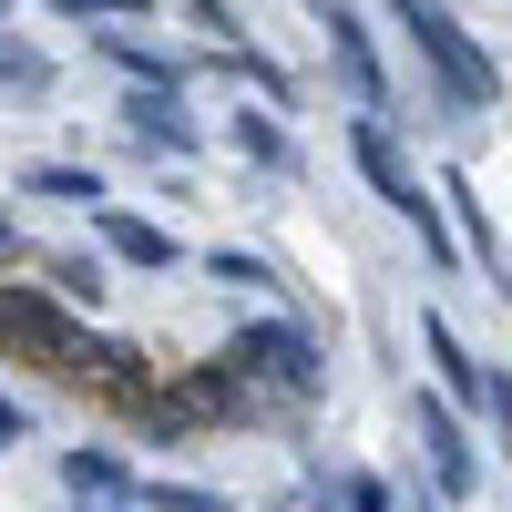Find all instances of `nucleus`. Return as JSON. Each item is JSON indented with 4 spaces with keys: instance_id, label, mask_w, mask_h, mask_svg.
<instances>
[{
    "instance_id": "obj_1",
    "label": "nucleus",
    "mask_w": 512,
    "mask_h": 512,
    "mask_svg": "<svg viewBox=\"0 0 512 512\" xmlns=\"http://www.w3.org/2000/svg\"><path fill=\"white\" fill-rule=\"evenodd\" d=\"M318 338L297 328V318H256L246 338H226L216 359H205L185 379V410L195 420H267V410H297V400H318Z\"/></svg>"
},
{
    "instance_id": "obj_2",
    "label": "nucleus",
    "mask_w": 512,
    "mask_h": 512,
    "mask_svg": "<svg viewBox=\"0 0 512 512\" xmlns=\"http://www.w3.org/2000/svg\"><path fill=\"white\" fill-rule=\"evenodd\" d=\"M349 154H359L369 195L390 205V216H400L420 246H431V267H461V246H451V226H441V205H431V185L410 175V154H400V134H390V123H379V113H359V123H349Z\"/></svg>"
},
{
    "instance_id": "obj_3",
    "label": "nucleus",
    "mask_w": 512,
    "mask_h": 512,
    "mask_svg": "<svg viewBox=\"0 0 512 512\" xmlns=\"http://www.w3.org/2000/svg\"><path fill=\"white\" fill-rule=\"evenodd\" d=\"M390 11H400V31H410V52L431 62V82H441V103H451V113H482V103L502 93V72L482 62V41L461 31L441 0H390Z\"/></svg>"
},
{
    "instance_id": "obj_4",
    "label": "nucleus",
    "mask_w": 512,
    "mask_h": 512,
    "mask_svg": "<svg viewBox=\"0 0 512 512\" xmlns=\"http://www.w3.org/2000/svg\"><path fill=\"white\" fill-rule=\"evenodd\" d=\"M0 349H31V359H82V369H103V379H134V369H144L134 349H93L52 287H0Z\"/></svg>"
},
{
    "instance_id": "obj_5",
    "label": "nucleus",
    "mask_w": 512,
    "mask_h": 512,
    "mask_svg": "<svg viewBox=\"0 0 512 512\" xmlns=\"http://www.w3.org/2000/svg\"><path fill=\"white\" fill-rule=\"evenodd\" d=\"M410 431H420V461H431V492L441 502L482 492V451H472V431H461V400L451 390H420L410 400Z\"/></svg>"
},
{
    "instance_id": "obj_6",
    "label": "nucleus",
    "mask_w": 512,
    "mask_h": 512,
    "mask_svg": "<svg viewBox=\"0 0 512 512\" xmlns=\"http://www.w3.org/2000/svg\"><path fill=\"white\" fill-rule=\"evenodd\" d=\"M123 134H134L144 154H175V164H195V154H205V123L185 113V93H164V82H144V93L123 103Z\"/></svg>"
},
{
    "instance_id": "obj_7",
    "label": "nucleus",
    "mask_w": 512,
    "mask_h": 512,
    "mask_svg": "<svg viewBox=\"0 0 512 512\" xmlns=\"http://www.w3.org/2000/svg\"><path fill=\"white\" fill-rule=\"evenodd\" d=\"M93 236H103V256H123V267H154V277L185 256L175 226H144V216H123V205H93Z\"/></svg>"
},
{
    "instance_id": "obj_8",
    "label": "nucleus",
    "mask_w": 512,
    "mask_h": 512,
    "mask_svg": "<svg viewBox=\"0 0 512 512\" xmlns=\"http://www.w3.org/2000/svg\"><path fill=\"white\" fill-rule=\"evenodd\" d=\"M420 349H431V369H441V390H451V400H472V410H492V379H502V369H482V359L461 349V338H451L441 318H420Z\"/></svg>"
},
{
    "instance_id": "obj_9",
    "label": "nucleus",
    "mask_w": 512,
    "mask_h": 512,
    "mask_svg": "<svg viewBox=\"0 0 512 512\" xmlns=\"http://www.w3.org/2000/svg\"><path fill=\"white\" fill-rule=\"evenodd\" d=\"M226 144H236L246 164H267V175H287V164H297V144H287V123H277V113H236V123H226Z\"/></svg>"
},
{
    "instance_id": "obj_10",
    "label": "nucleus",
    "mask_w": 512,
    "mask_h": 512,
    "mask_svg": "<svg viewBox=\"0 0 512 512\" xmlns=\"http://www.w3.org/2000/svg\"><path fill=\"white\" fill-rule=\"evenodd\" d=\"M62 492L72 502H123V461L113 451H62Z\"/></svg>"
},
{
    "instance_id": "obj_11",
    "label": "nucleus",
    "mask_w": 512,
    "mask_h": 512,
    "mask_svg": "<svg viewBox=\"0 0 512 512\" xmlns=\"http://www.w3.org/2000/svg\"><path fill=\"white\" fill-rule=\"evenodd\" d=\"M21 185H31V195H62V205H82V216H93V205H113V195H103V175H93V164H31Z\"/></svg>"
},
{
    "instance_id": "obj_12",
    "label": "nucleus",
    "mask_w": 512,
    "mask_h": 512,
    "mask_svg": "<svg viewBox=\"0 0 512 512\" xmlns=\"http://www.w3.org/2000/svg\"><path fill=\"white\" fill-rule=\"evenodd\" d=\"M103 52L134 72V82H164V93H185V52H154V41H103Z\"/></svg>"
},
{
    "instance_id": "obj_13",
    "label": "nucleus",
    "mask_w": 512,
    "mask_h": 512,
    "mask_svg": "<svg viewBox=\"0 0 512 512\" xmlns=\"http://www.w3.org/2000/svg\"><path fill=\"white\" fill-rule=\"evenodd\" d=\"M216 62H226L236 82H256V93H267V103H287V72H277L267 52H256V41H236V52H216Z\"/></svg>"
},
{
    "instance_id": "obj_14",
    "label": "nucleus",
    "mask_w": 512,
    "mask_h": 512,
    "mask_svg": "<svg viewBox=\"0 0 512 512\" xmlns=\"http://www.w3.org/2000/svg\"><path fill=\"white\" fill-rule=\"evenodd\" d=\"M205 277H216V287H277L267 256H246V246H216V256H205Z\"/></svg>"
},
{
    "instance_id": "obj_15",
    "label": "nucleus",
    "mask_w": 512,
    "mask_h": 512,
    "mask_svg": "<svg viewBox=\"0 0 512 512\" xmlns=\"http://www.w3.org/2000/svg\"><path fill=\"white\" fill-rule=\"evenodd\" d=\"M0 82H11V93H41V82H52V62H41V52H21V41L0 31Z\"/></svg>"
},
{
    "instance_id": "obj_16",
    "label": "nucleus",
    "mask_w": 512,
    "mask_h": 512,
    "mask_svg": "<svg viewBox=\"0 0 512 512\" xmlns=\"http://www.w3.org/2000/svg\"><path fill=\"white\" fill-rule=\"evenodd\" d=\"M144 502H154V512H236L226 492H195V482H154Z\"/></svg>"
},
{
    "instance_id": "obj_17",
    "label": "nucleus",
    "mask_w": 512,
    "mask_h": 512,
    "mask_svg": "<svg viewBox=\"0 0 512 512\" xmlns=\"http://www.w3.org/2000/svg\"><path fill=\"white\" fill-rule=\"evenodd\" d=\"M52 287H62V297H82V308H93V297H103V256H62V267H52Z\"/></svg>"
},
{
    "instance_id": "obj_18",
    "label": "nucleus",
    "mask_w": 512,
    "mask_h": 512,
    "mask_svg": "<svg viewBox=\"0 0 512 512\" xmlns=\"http://www.w3.org/2000/svg\"><path fill=\"white\" fill-rule=\"evenodd\" d=\"M52 11H72V21H144L154 0H52Z\"/></svg>"
},
{
    "instance_id": "obj_19",
    "label": "nucleus",
    "mask_w": 512,
    "mask_h": 512,
    "mask_svg": "<svg viewBox=\"0 0 512 512\" xmlns=\"http://www.w3.org/2000/svg\"><path fill=\"white\" fill-rule=\"evenodd\" d=\"M185 11H195L205 31H216V52H236V41H246V31H236V11H226V0H185Z\"/></svg>"
},
{
    "instance_id": "obj_20",
    "label": "nucleus",
    "mask_w": 512,
    "mask_h": 512,
    "mask_svg": "<svg viewBox=\"0 0 512 512\" xmlns=\"http://www.w3.org/2000/svg\"><path fill=\"white\" fill-rule=\"evenodd\" d=\"M349 512H390V482H369V472H359V482H349Z\"/></svg>"
},
{
    "instance_id": "obj_21",
    "label": "nucleus",
    "mask_w": 512,
    "mask_h": 512,
    "mask_svg": "<svg viewBox=\"0 0 512 512\" xmlns=\"http://www.w3.org/2000/svg\"><path fill=\"white\" fill-rule=\"evenodd\" d=\"M21 431H31V410H21V400H0V441H21Z\"/></svg>"
},
{
    "instance_id": "obj_22",
    "label": "nucleus",
    "mask_w": 512,
    "mask_h": 512,
    "mask_svg": "<svg viewBox=\"0 0 512 512\" xmlns=\"http://www.w3.org/2000/svg\"><path fill=\"white\" fill-rule=\"evenodd\" d=\"M0 256H11V216H0Z\"/></svg>"
},
{
    "instance_id": "obj_23",
    "label": "nucleus",
    "mask_w": 512,
    "mask_h": 512,
    "mask_svg": "<svg viewBox=\"0 0 512 512\" xmlns=\"http://www.w3.org/2000/svg\"><path fill=\"white\" fill-rule=\"evenodd\" d=\"M82 512H123V502H82Z\"/></svg>"
}]
</instances>
